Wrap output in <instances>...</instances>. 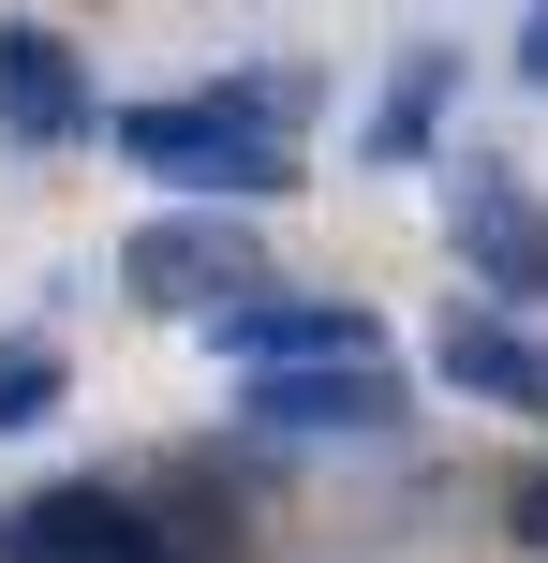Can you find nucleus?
<instances>
[{"label":"nucleus","instance_id":"6","mask_svg":"<svg viewBox=\"0 0 548 563\" xmlns=\"http://www.w3.org/2000/svg\"><path fill=\"white\" fill-rule=\"evenodd\" d=\"M208 341H223L237 371H326V356H385V327L356 297H237L208 311Z\"/></svg>","mask_w":548,"mask_h":563},{"label":"nucleus","instance_id":"9","mask_svg":"<svg viewBox=\"0 0 548 563\" xmlns=\"http://www.w3.org/2000/svg\"><path fill=\"white\" fill-rule=\"evenodd\" d=\"M445 104H460V59H445V45H415L401 75H385V104H371V134H356V148H371V164H430Z\"/></svg>","mask_w":548,"mask_h":563},{"label":"nucleus","instance_id":"10","mask_svg":"<svg viewBox=\"0 0 548 563\" xmlns=\"http://www.w3.org/2000/svg\"><path fill=\"white\" fill-rule=\"evenodd\" d=\"M59 416V341H0V430H45Z\"/></svg>","mask_w":548,"mask_h":563},{"label":"nucleus","instance_id":"5","mask_svg":"<svg viewBox=\"0 0 548 563\" xmlns=\"http://www.w3.org/2000/svg\"><path fill=\"white\" fill-rule=\"evenodd\" d=\"M0 134H15V148H75V134H104L89 59L59 45V30H30V15H0Z\"/></svg>","mask_w":548,"mask_h":563},{"label":"nucleus","instance_id":"11","mask_svg":"<svg viewBox=\"0 0 548 563\" xmlns=\"http://www.w3.org/2000/svg\"><path fill=\"white\" fill-rule=\"evenodd\" d=\"M504 519H519V549L548 563V460H534V475H519V489H504Z\"/></svg>","mask_w":548,"mask_h":563},{"label":"nucleus","instance_id":"3","mask_svg":"<svg viewBox=\"0 0 548 563\" xmlns=\"http://www.w3.org/2000/svg\"><path fill=\"white\" fill-rule=\"evenodd\" d=\"M445 238H460V282H490L474 311H548V208L519 194V164L460 148L445 164Z\"/></svg>","mask_w":548,"mask_h":563},{"label":"nucleus","instance_id":"12","mask_svg":"<svg viewBox=\"0 0 548 563\" xmlns=\"http://www.w3.org/2000/svg\"><path fill=\"white\" fill-rule=\"evenodd\" d=\"M519 75L548 89V0H534V15H519Z\"/></svg>","mask_w":548,"mask_h":563},{"label":"nucleus","instance_id":"4","mask_svg":"<svg viewBox=\"0 0 548 563\" xmlns=\"http://www.w3.org/2000/svg\"><path fill=\"white\" fill-rule=\"evenodd\" d=\"M119 282H134L148 311H237V297H267V253H253V223L237 208H164V223H134L119 238Z\"/></svg>","mask_w":548,"mask_h":563},{"label":"nucleus","instance_id":"2","mask_svg":"<svg viewBox=\"0 0 548 563\" xmlns=\"http://www.w3.org/2000/svg\"><path fill=\"white\" fill-rule=\"evenodd\" d=\"M0 563H208V534H178L164 505H134L104 475H59L30 505H0Z\"/></svg>","mask_w":548,"mask_h":563},{"label":"nucleus","instance_id":"7","mask_svg":"<svg viewBox=\"0 0 548 563\" xmlns=\"http://www.w3.org/2000/svg\"><path fill=\"white\" fill-rule=\"evenodd\" d=\"M267 430H401V356H326V371H253Z\"/></svg>","mask_w":548,"mask_h":563},{"label":"nucleus","instance_id":"1","mask_svg":"<svg viewBox=\"0 0 548 563\" xmlns=\"http://www.w3.org/2000/svg\"><path fill=\"white\" fill-rule=\"evenodd\" d=\"M282 119H297V75H223V89H148V104H119L104 134H119V164H148L193 208H282L297 194Z\"/></svg>","mask_w":548,"mask_h":563},{"label":"nucleus","instance_id":"8","mask_svg":"<svg viewBox=\"0 0 548 563\" xmlns=\"http://www.w3.org/2000/svg\"><path fill=\"white\" fill-rule=\"evenodd\" d=\"M445 386L460 400H504V416H548V341L519 327V311H445Z\"/></svg>","mask_w":548,"mask_h":563}]
</instances>
